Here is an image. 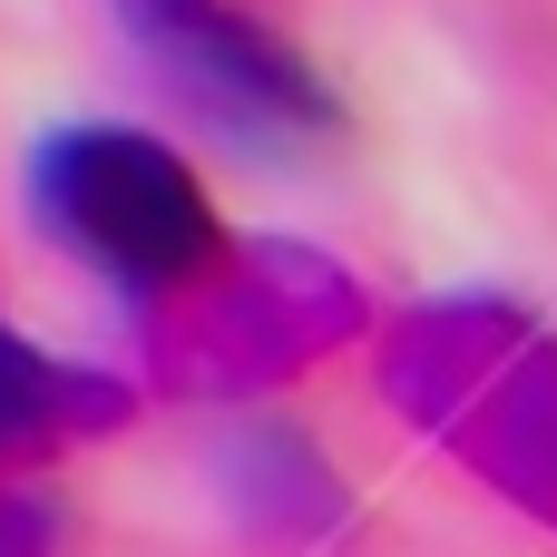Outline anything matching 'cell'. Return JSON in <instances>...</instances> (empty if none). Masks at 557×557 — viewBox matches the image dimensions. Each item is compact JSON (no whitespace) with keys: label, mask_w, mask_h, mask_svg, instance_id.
<instances>
[{"label":"cell","mask_w":557,"mask_h":557,"mask_svg":"<svg viewBox=\"0 0 557 557\" xmlns=\"http://www.w3.org/2000/svg\"><path fill=\"white\" fill-rule=\"evenodd\" d=\"M382 401L490 499L557 529V333L509 294H431L382 333Z\"/></svg>","instance_id":"cell-1"},{"label":"cell","mask_w":557,"mask_h":557,"mask_svg":"<svg viewBox=\"0 0 557 557\" xmlns=\"http://www.w3.org/2000/svg\"><path fill=\"white\" fill-rule=\"evenodd\" d=\"M372 333V294L304 235H235L186 294L137 304V362L166 401H255Z\"/></svg>","instance_id":"cell-2"},{"label":"cell","mask_w":557,"mask_h":557,"mask_svg":"<svg viewBox=\"0 0 557 557\" xmlns=\"http://www.w3.org/2000/svg\"><path fill=\"white\" fill-rule=\"evenodd\" d=\"M20 206L39 225V245L69 255L78 274H98L117 304H166L235 245L206 176L157 127H127V117L49 127L20 166Z\"/></svg>","instance_id":"cell-3"},{"label":"cell","mask_w":557,"mask_h":557,"mask_svg":"<svg viewBox=\"0 0 557 557\" xmlns=\"http://www.w3.org/2000/svg\"><path fill=\"white\" fill-rule=\"evenodd\" d=\"M137 59L225 137L245 147H313L333 127L323 69L245 0H108Z\"/></svg>","instance_id":"cell-4"},{"label":"cell","mask_w":557,"mask_h":557,"mask_svg":"<svg viewBox=\"0 0 557 557\" xmlns=\"http://www.w3.org/2000/svg\"><path fill=\"white\" fill-rule=\"evenodd\" d=\"M137 421V392L117 372H88L49 343H29L10 313H0V470H39L78 441H108Z\"/></svg>","instance_id":"cell-5"},{"label":"cell","mask_w":557,"mask_h":557,"mask_svg":"<svg viewBox=\"0 0 557 557\" xmlns=\"http://www.w3.org/2000/svg\"><path fill=\"white\" fill-rule=\"evenodd\" d=\"M235 509H245V529H264V539H294V548H323L333 529H343V480L294 441V431H245L235 441Z\"/></svg>","instance_id":"cell-6"},{"label":"cell","mask_w":557,"mask_h":557,"mask_svg":"<svg viewBox=\"0 0 557 557\" xmlns=\"http://www.w3.org/2000/svg\"><path fill=\"white\" fill-rule=\"evenodd\" d=\"M0 557H78L69 509H59L29 470H0Z\"/></svg>","instance_id":"cell-7"}]
</instances>
